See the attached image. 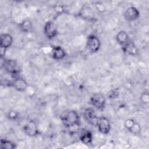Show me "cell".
<instances>
[{
    "mask_svg": "<svg viewBox=\"0 0 149 149\" xmlns=\"http://www.w3.org/2000/svg\"><path fill=\"white\" fill-rule=\"evenodd\" d=\"M7 116L10 120H16L19 117V113L14 110H11L8 112Z\"/></svg>",
    "mask_w": 149,
    "mask_h": 149,
    "instance_id": "23",
    "label": "cell"
},
{
    "mask_svg": "<svg viewBox=\"0 0 149 149\" xmlns=\"http://www.w3.org/2000/svg\"><path fill=\"white\" fill-rule=\"evenodd\" d=\"M83 116L88 123L93 126H97L99 117L96 115L95 112L93 108H88L85 109L83 112Z\"/></svg>",
    "mask_w": 149,
    "mask_h": 149,
    "instance_id": "9",
    "label": "cell"
},
{
    "mask_svg": "<svg viewBox=\"0 0 149 149\" xmlns=\"http://www.w3.org/2000/svg\"><path fill=\"white\" fill-rule=\"evenodd\" d=\"M1 68L10 74H16L20 71L19 66L16 60L1 57Z\"/></svg>",
    "mask_w": 149,
    "mask_h": 149,
    "instance_id": "2",
    "label": "cell"
},
{
    "mask_svg": "<svg viewBox=\"0 0 149 149\" xmlns=\"http://www.w3.org/2000/svg\"><path fill=\"white\" fill-rule=\"evenodd\" d=\"M13 42L12 36L8 33L1 34L0 36V47L1 48L7 49L9 48Z\"/></svg>",
    "mask_w": 149,
    "mask_h": 149,
    "instance_id": "13",
    "label": "cell"
},
{
    "mask_svg": "<svg viewBox=\"0 0 149 149\" xmlns=\"http://www.w3.org/2000/svg\"><path fill=\"white\" fill-rule=\"evenodd\" d=\"M91 104L99 110H103L105 107L106 100L105 97L101 93L93 94L90 99Z\"/></svg>",
    "mask_w": 149,
    "mask_h": 149,
    "instance_id": "4",
    "label": "cell"
},
{
    "mask_svg": "<svg viewBox=\"0 0 149 149\" xmlns=\"http://www.w3.org/2000/svg\"><path fill=\"white\" fill-rule=\"evenodd\" d=\"M54 9L56 11V12L58 13H62L64 11V8L62 5H57L54 6Z\"/></svg>",
    "mask_w": 149,
    "mask_h": 149,
    "instance_id": "24",
    "label": "cell"
},
{
    "mask_svg": "<svg viewBox=\"0 0 149 149\" xmlns=\"http://www.w3.org/2000/svg\"><path fill=\"white\" fill-rule=\"evenodd\" d=\"M44 33L48 40L54 38L58 34V29L56 24L52 20L47 22L44 25Z\"/></svg>",
    "mask_w": 149,
    "mask_h": 149,
    "instance_id": "5",
    "label": "cell"
},
{
    "mask_svg": "<svg viewBox=\"0 0 149 149\" xmlns=\"http://www.w3.org/2000/svg\"><path fill=\"white\" fill-rule=\"evenodd\" d=\"M136 122L134 121V120H133V119L131 118H129L127 119L125 122H124V126L127 129V130H130V129L132 127V126H133V125Z\"/></svg>",
    "mask_w": 149,
    "mask_h": 149,
    "instance_id": "22",
    "label": "cell"
},
{
    "mask_svg": "<svg viewBox=\"0 0 149 149\" xmlns=\"http://www.w3.org/2000/svg\"><path fill=\"white\" fill-rule=\"evenodd\" d=\"M86 45L88 49L91 52L95 53L100 49L101 41L97 36L90 34L87 38Z\"/></svg>",
    "mask_w": 149,
    "mask_h": 149,
    "instance_id": "3",
    "label": "cell"
},
{
    "mask_svg": "<svg viewBox=\"0 0 149 149\" xmlns=\"http://www.w3.org/2000/svg\"><path fill=\"white\" fill-rule=\"evenodd\" d=\"M23 131L30 137H35L39 134V129L37 123L34 120H29L23 127Z\"/></svg>",
    "mask_w": 149,
    "mask_h": 149,
    "instance_id": "6",
    "label": "cell"
},
{
    "mask_svg": "<svg viewBox=\"0 0 149 149\" xmlns=\"http://www.w3.org/2000/svg\"><path fill=\"white\" fill-rule=\"evenodd\" d=\"M140 100H141V101L144 104L148 105V103H149V95H148V93L146 92V91H144V93H143L141 94Z\"/></svg>",
    "mask_w": 149,
    "mask_h": 149,
    "instance_id": "21",
    "label": "cell"
},
{
    "mask_svg": "<svg viewBox=\"0 0 149 149\" xmlns=\"http://www.w3.org/2000/svg\"><path fill=\"white\" fill-rule=\"evenodd\" d=\"M116 40L118 44L123 46L130 41L129 34L126 31L120 30L116 35Z\"/></svg>",
    "mask_w": 149,
    "mask_h": 149,
    "instance_id": "15",
    "label": "cell"
},
{
    "mask_svg": "<svg viewBox=\"0 0 149 149\" xmlns=\"http://www.w3.org/2000/svg\"><path fill=\"white\" fill-rule=\"evenodd\" d=\"M11 86L17 91L23 92L26 91L28 88V83L22 77H16L11 83Z\"/></svg>",
    "mask_w": 149,
    "mask_h": 149,
    "instance_id": "11",
    "label": "cell"
},
{
    "mask_svg": "<svg viewBox=\"0 0 149 149\" xmlns=\"http://www.w3.org/2000/svg\"><path fill=\"white\" fill-rule=\"evenodd\" d=\"M122 48L125 52L133 56H135L138 54V49L137 47L130 40L127 43L122 46Z\"/></svg>",
    "mask_w": 149,
    "mask_h": 149,
    "instance_id": "14",
    "label": "cell"
},
{
    "mask_svg": "<svg viewBox=\"0 0 149 149\" xmlns=\"http://www.w3.org/2000/svg\"><path fill=\"white\" fill-rule=\"evenodd\" d=\"M129 132L134 135H139L141 133V127L139 123L135 122Z\"/></svg>",
    "mask_w": 149,
    "mask_h": 149,
    "instance_id": "19",
    "label": "cell"
},
{
    "mask_svg": "<svg viewBox=\"0 0 149 149\" xmlns=\"http://www.w3.org/2000/svg\"><path fill=\"white\" fill-rule=\"evenodd\" d=\"M97 126L98 131L104 134H108L111 129L109 120L105 116L99 117Z\"/></svg>",
    "mask_w": 149,
    "mask_h": 149,
    "instance_id": "8",
    "label": "cell"
},
{
    "mask_svg": "<svg viewBox=\"0 0 149 149\" xmlns=\"http://www.w3.org/2000/svg\"><path fill=\"white\" fill-rule=\"evenodd\" d=\"M63 125L69 129L78 126L80 125V117L74 110L67 112L61 118Z\"/></svg>",
    "mask_w": 149,
    "mask_h": 149,
    "instance_id": "1",
    "label": "cell"
},
{
    "mask_svg": "<svg viewBox=\"0 0 149 149\" xmlns=\"http://www.w3.org/2000/svg\"><path fill=\"white\" fill-rule=\"evenodd\" d=\"M80 140L84 144H90L93 141L92 133L89 131H86L83 133L80 136Z\"/></svg>",
    "mask_w": 149,
    "mask_h": 149,
    "instance_id": "17",
    "label": "cell"
},
{
    "mask_svg": "<svg viewBox=\"0 0 149 149\" xmlns=\"http://www.w3.org/2000/svg\"><path fill=\"white\" fill-rule=\"evenodd\" d=\"M65 49L60 46H54L52 48L51 56L54 59L62 60L66 56Z\"/></svg>",
    "mask_w": 149,
    "mask_h": 149,
    "instance_id": "12",
    "label": "cell"
},
{
    "mask_svg": "<svg viewBox=\"0 0 149 149\" xmlns=\"http://www.w3.org/2000/svg\"><path fill=\"white\" fill-rule=\"evenodd\" d=\"M124 17L127 21H135L139 18L140 12L137 8L132 6L126 9L124 13Z\"/></svg>",
    "mask_w": 149,
    "mask_h": 149,
    "instance_id": "10",
    "label": "cell"
},
{
    "mask_svg": "<svg viewBox=\"0 0 149 149\" xmlns=\"http://www.w3.org/2000/svg\"><path fill=\"white\" fill-rule=\"evenodd\" d=\"M95 7L97 11H98L100 13H104L106 10V6L105 5L100 1L95 3Z\"/></svg>",
    "mask_w": 149,
    "mask_h": 149,
    "instance_id": "20",
    "label": "cell"
},
{
    "mask_svg": "<svg viewBox=\"0 0 149 149\" xmlns=\"http://www.w3.org/2000/svg\"><path fill=\"white\" fill-rule=\"evenodd\" d=\"M78 16L82 19L88 21H92L95 19L93 10L89 6L87 5L83 6L80 9L78 12Z\"/></svg>",
    "mask_w": 149,
    "mask_h": 149,
    "instance_id": "7",
    "label": "cell"
},
{
    "mask_svg": "<svg viewBox=\"0 0 149 149\" xmlns=\"http://www.w3.org/2000/svg\"><path fill=\"white\" fill-rule=\"evenodd\" d=\"M19 27L23 33H28L32 31L33 26L30 20L25 19L19 24Z\"/></svg>",
    "mask_w": 149,
    "mask_h": 149,
    "instance_id": "16",
    "label": "cell"
},
{
    "mask_svg": "<svg viewBox=\"0 0 149 149\" xmlns=\"http://www.w3.org/2000/svg\"><path fill=\"white\" fill-rule=\"evenodd\" d=\"M0 147L1 149H14L16 147V145L12 141L2 139Z\"/></svg>",
    "mask_w": 149,
    "mask_h": 149,
    "instance_id": "18",
    "label": "cell"
}]
</instances>
